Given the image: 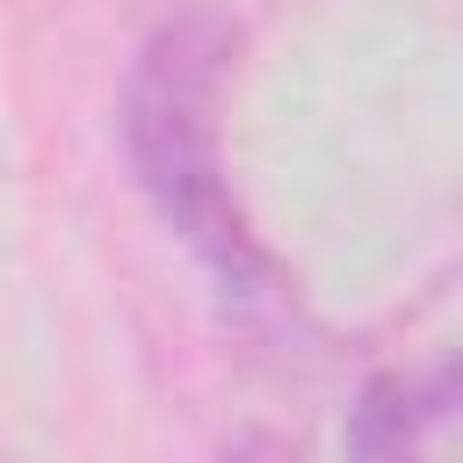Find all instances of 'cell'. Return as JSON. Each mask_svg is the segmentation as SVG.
Returning <instances> with one entry per match:
<instances>
[{"label":"cell","instance_id":"1","mask_svg":"<svg viewBox=\"0 0 463 463\" xmlns=\"http://www.w3.org/2000/svg\"><path fill=\"white\" fill-rule=\"evenodd\" d=\"M232 22L210 7H188L159 22L130 65L123 94V137L137 188L152 195L159 224L203 260V275L239 311H282L289 289L260 239L246 232L232 181H224V72H232Z\"/></svg>","mask_w":463,"mask_h":463},{"label":"cell","instance_id":"2","mask_svg":"<svg viewBox=\"0 0 463 463\" xmlns=\"http://www.w3.org/2000/svg\"><path fill=\"white\" fill-rule=\"evenodd\" d=\"M449 420V376H376L347 420V463H427L434 427Z\"/></svg>","mask_w":463,"mask_h":463},{"label":"cell","instance_id":"3","mask_svg":"<svg viewBox=\"0 0 463 463\" xmlns=\"http://www.w3.org/2000/svg\"><path fill=\"white\" fill-rule=\"evenodd\" d=\"M239 463H275V456H268V449L253 441V449H239Z\"/></svg>","mask_w":463,"mask_h":463}]
</instances>
